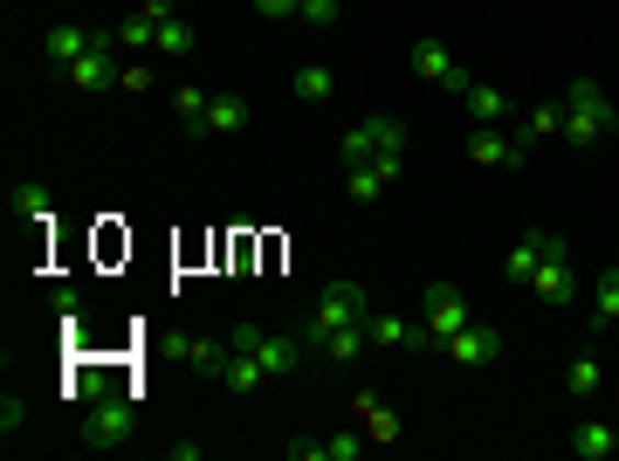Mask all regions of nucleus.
Here are the masks:
<instances>
[{
  "instance_id": "1",
  "label": "nucleus",
  "mask_w": 619,
  "mask_h": 461,
  "mask_svg": "<svg viewBox=\"0 0 619 461\" xmlns=\"http://www.w3.org/2000/svg\"><path fill=\"white\" fill-rule=\"evenodd\" d=\"M612 132H619V104L592 83V76H578V83L564 90V145L592 151V145H606Z\"/></svg>"
},
{
  "instance_id": "2",
  "label": "nucleus",
  "mask_w": 619,
  "mask_h": 461,
  "mask_svg": "<svg viewBox=\"0 0 619 461\" xmlns=\"http://www.w3.org/2000/svg\"><path fill=\"white\" fill-rule=\"evenodd\" d=\"M365 317H372L365 290H358L351 276H338V283H324V290H317V303H310L303 345H317V351H324V338H330V330H351V324H365Z\"/></svg>"
},
{
  "instance_id": "3",
  "label": "nucleus",
  "mask_w": 619,
  "mask_h": 461,
  "mask_svg": "<svg viewBox=\"0 0 619 461\" xmlns=\"http://www.w3.org/2000/svg\"><path fill=\"white\" fill-rule=\"evenodd\" d=\"M63 76H69L76 90H90V97L117 90V83H124V48H117V29H97V35H90V56H76Z\"/></svg>"
},
{
  "instance_id": "4",
  "label": "nucleus",
  "mask_w": 619,
  "mask_h": 461,
  "mask_svg": "<svg viewBox=\"0 0 619 461\" xmlns=\"http://www.w3.org/2000/svg\"><path fill=\"white\" fill-rule=\"evenodd\" d=\"M385 151H406V124H399V117H385V111H372V117H358L351 132L338 138V159H345V166H365V159H385Z\"/></svg>"
},
{
  "instance_id": "5",
  "label": "nucleus",
  "mask_w": 619,
  "mask_h": 461,
  "mask_svg": "<svg viewBox=\"0 0 619 461\" xmlns=\"http://www.w3.org/2000/svg\"><path fill=\"white\" fill-rule=\"evenodd\" d=\"M227 345H241V351H255V358H262V372H269V379H290V372L303 366V338H290V330L235 324V330H227Z\"/></svg>"
},
{
  "instance_id": "6",
  "label": "nucleus",
  "mask_w": 619,
  "mask_h": 461,
  "mask_svg": "<svg viewBox=\"0 0 619 461\" xmlns=\"http://www.w3.org/2000/svg\"><path fill=\"white\" fill-rule=\"evenodd\" d=\"M420 317H427V330H434V351H441L454 330H469V324H475L469 296H461L454 283H427V290H420Z\"/></svg>"
},
{
  "instance_id": "7",
  "label": "nucleus",
  "mask_w": 619,
  "mask_h": 461,
  "mask_svg": "<svg viewBox=\"0 0 619 461\" xmlns=\"http://www.w3.org/2000/svg\"><path fill=\"white\" fill-rule=\"evenodd\" d=\"M413 76H420V83H434V90H448V97H461V90L475 83V76L454 63V48H448L441 35H420V42H413Z\"/></svg>"
},
{
  "instance_id": "8",
  "label": "nucleus",
  "mask_w": 619,
  "mask_h": 461,
  "mask_svg": "<svg viewBox=\"0 0 619 461\" xmlns=\"http://www.w3.org/2000/svg\"><path fill=\"white\" fill-rule=\"evenodd\" d=\"M132 427H138V414H132V400L124 393H111V400H97L90 406V420H83V448H124L132 441Z\"/></svg>"
},
{
  "instance_id": "9",
  "label": "nucleus",
  "mask_w": 619,
  "mask_h": 461,
  "mask_svg": "<svg viewBox=\"0 0 619 461\" xmlns=\"http://www.w3.org/2000/svg\"><path fill=\"white\" fill-rule=\"evenodd\" d=\"M365 338H372L379 351H427V345H434V330H427V317L372 311V317H365Z\"/></svg>"
},
{
  "instance_id": "10",
  "label": "nucleus",
  "mask_w": 619,
  "mask_h": 461,
  "mask_svg": "<svg viewBox=\"0 0 619 461\" xmlns=\"http://www.w3.org/2000/svg\"><path fill=\"white\" fill-rule=\"evenodd\" d=\"M469 159L475 166H524L530 159V145L509 132V124H475V138H469Z\"/></svg>"
},
{
  "instance_id": "11",
  "label": "nucleus",
  "mask_w": 619,
  "mask_h": 461,
  "mask_svg": "<svg viewBox=\"0 0 619 461\" xmlns=\"http://www.w3.org/2000/svg\"><path fill=\"white\" fill-rule=\"evenodd\" d=\"M530 290L551 303V311H564V303L578 296V276H572V248L564 255H544V262H537V276H530Z\"/></svg>"
},
{
  "instance_id": "12",
  "label": "nucleus",
  "mask_w": 619,
  "mask_h": 461,
  "mask_svg": "<svg viewBox=\"0 0 619 461\" xmlns=\"http://www.w3.org/2000/svg\"><path fill=\"white\" fill-rule=\"evenodd\" d=\"M454 366H496L503 358V330H488V324H469V330H454V338L441 345Z\"/></svg>"
},
{
  "instance_id": "13",
  "label": "nucleus",
  "mask_w": 619,
  "mask_h": 461,
  "mask_svg": "<svg viewBox=\"0 0 619 461\" xmlns=\"http://www.w3.org/2000/svg\"><path fill=\"white\" fill-rule=\"evenodd\" d=\"M544 255H564V235H551V227H530V235L509 248V262H503V269H509V283H530Z\"/></svg>"
},
{
  "instance_id": "14",
  "label": "nucleus",
  "mask_w": 619,
  "mask_h": 461,
  "mask_svg": "<svg viewBox=\"0 0 619 461\" xmlns=\"http://www.w3.org/2000/svg\"><path fill=\"white\" fill-rule=\"evenodd\" d=\"M564 448H572L578 461H612L619 454V427L612 420H585V427L564 434Z\"/></svg>"
},
{
  "instance_id": "15",
  "label": "nucleus",
  "mask_w": 619,
  "mask_h": 461,
  "mask_svg": "<svg viewBox=\"0 0 619 461\" xmlns=\"http://www.w3.org/2000/svg\"><path fill=\"white\" fill-rule=\"evenodd\" d=\"M90 35H97V29H69V21H56V29L42 35V56L56 63V76H63L76 56H90Z\"/></svg>"
},
{
  "instance_id": "16",
  "label": "nucleus",
  "mask_w": 619,
  "mask_h": 461,
  "mask_svg": "<svg viewBox=\"0 0 619 461\" xmlns=\"http://www.w3.org/2000/svg\"><path fill=\"white\" fill-rule=\"evenodd\" d=\"M358 427L372 434V448H393V441H399V414H393L379 393H358Z\"/></svg>"
},
{
  "instance_id": "17",
  "label": "nucleus",
  "mask_w": 619,
  "mask_h": 461,
  "mask_svg": "<svg viewBox=\"0 0 619 461\" xmlns=\"http://www.w3.org/2000/svg\"><path fill=\"white\" fill-rule=\"evenodd\" d=\"M248 97H214L206 104V138H235V132H248Z\"/></svg>"
},
{
  "instance_id": "18",
  "label": "nucleus",
  "mask_w": 619,
  "mask_h": 461,
  "mask_svg": "<svg viewBox=\"0 0 619 461\" xmlns=\"http://www.w3.org/2000/svg\"><path fill=\"white\" fill-rule=\"evenodd\" d=\"M461 111H469L475 124H509V97L496 83H469L461 90Z\"/></svg>"
},
{
  "instance_id": "19",
  "label": "nucleus",
  "mask_w": 619,
  "mask_h": 461,
  "mask_svg": "<svg viewBox=\"0 0 619 461\" xmlns=\"http://www.w3.org/2000/svg\"><path fill=\"white\" fill-rule=\"evenodd\" d=\"M290 90H296V104H330V97H338V76H330V63H303Z\"/></svg>"
},
{
  "instance_id": "20",
  "label": "nucleus",
  "mask_w": 619,
  "mask_h": 461,
  "mask_svg": "<svg viewBox=\"0 0 619 461\" xmlns=\"http://www.w3.org/2000/svg\"><path fill=\"white\" fill-rule=\"evenodd\" d=\"M48 207H56V187H48V179H21L14 187V221H48Z\"/></svg>"
},
{
  "instance_id": "21",
  "label": "nucleus",
  "mask_w": 619,
  "mask_h": 461,
  "mask_svg": "<svg viewBox=\"0 0 619 461\" xmlns=\"http://www.w3.org/2000/svg\"><path fill=\"white\" fill-rule=\"evenodd\" d=\"M551 132H564V104H530L524 117H516V138H524V145L551 138Z\"/></svg>"
},
{
  "instance_id": "22",
  "label": "nucleus",
  "mask_w": 619,
  "mask_h": 461,
  "mask_svg": "<svg viewBox=\"0 0 619 461\" xmlns=\"http://www.w3.org/2000/svg\"><path fill=\"white\" fill-rule=\"evenodd\" d=\"M599 386H606V366H599V358H572V372H564V393H572V400H599Z\"/></svg>"
},
{
  "instance_id": "23",
  "label": "nucleus",
  "mask_w": 619,
  "mask_h": 461,
  "mask_svg": "<svg viewBox=\"0 0 619 461\" xmlns=\"http://www.w3.org/2000/svg\"><path fill=\"white\" fill-rule=\"evenodd\" d=\"M179 358H187L193 372L221 379V366H227V338H193V345H179Z\"/></svg>"
},
{
  "instance_id": "24",
  "label": "nucleus",
  "mask_w": 619,
  "mask_h": 461,
  "mask_svg": "<svg viewBox=\"0 0 619 461\" xmlns=\"http://www.w3.org/2000/svg\"><path fill=\"white\" fill-rule=\"evenodd\" d=\"M117 48H124V56H145V48H159V21L124 14V21H117Z\"/></svg>"
},
{
  "instance_id": "25",
  "label": "nucleus",
  "mask_w": 619,
  "mask_h": 461,
  "mask_svg": "<svg viewBox=\"0 0 619 461\" xmlns=\"http://www.w3.org/2000/svg\"><path fill=\"white\" fill-rule=\"evenodd\" d=\"M206 104H214V97H206V90H179L172 97V111H179V132H193V138H206Z\"/></svg>"
},
{
  "instance_id": "26",
  "label": "nucleus",
  "mask_w": 619,
  "mask_h": 461,
  "mask_svg": "<svg viewBox=\"0 0 619 461\" xmlns=\"http://www.w3.org/2000/svg\"><path fill=\"white\" fill-rule=\"evenodd\" d=\"M345 193L358 200V207H372V200L385 193V172H379L372 159H365V166H345Z\"/></svg>"
},
{
  "instance_id": "27",
  "label": "nucleus",
  "mask_w": 619,
  "mask_h": 461,
  "mask_svg": "<svg viewBox=\"0 0 619 461\" xmlns=\"http://www.w3.org/2000/svg\"><path fill=\"white\" fill-rule=\"evenodd\" d=\"M324 351L338 358V366H351V358H365V351H372V338H365V324H351V330H330Z\"/></svg>"
},
{
  "instance_id": "28",
  "label": "nucleus",
  "mask_w": 619,
  "mask_h": 461,
  "mask_svg": "<svg viewBox=\"0 0 619 461\" xmlns=\"http://www.w3.org/2000/svg\"><path fill=\"white\" fill-rule=\"evenodd\" d=\"M592 317H599V324H619V269H606L599 283H592Z\"/></svg>"
},
{
  "instance_id": "29",
  "label": "nucleus",
  "mask_w": 619,
  "mask_h": 461,
  "mask_svg": "<svg viewBox=\"0 0 619 461\" xmlns=\"http://www.w3.org/2000/svg\"><path fill=\"white\" fill-rule=\"evenodd\" d=\"M200 35H193V21H179V14H166L159 21V56H187Z\"/></svg>"
},
{
  "instance_id": "30",
  "label": "nucleus",
  "mask_w": 619,
  "mask_h": 461,
  "mask_svg": "<svg viewBox=\"0 0 619 461\" xmlns=\"http://www.w3.org/2000/svg\"><path fill=\"white\" fill-rule=\"evenodd\" d=\"M365 448H372V434L365 427H345V434H330V441H324V461H358Z\"/></svg>"
},
{
  "instance_id": "31",
  "label": "nucleus",
  "mask_w": 619,
  "mask_h": 461,
  "mask_svg": "<svg viewBox=\"0 0 619 461\" xmlns=\"http://www.w3.org/2000/svg\"><path fill=\"white\" fill-rule=\"evenodd\" d=\"M296 21H310V29H338V21H345V0H303Z\"/></svg>"
},
{
  "instance_id": "32",
  "label": "nucleus",
  "mask_w": 619,
  "mask_h": 461,
  "mask_svg": "<svg viewBox=\"0 0 619 461\" xmlns=\"http://www.w3.org/2000/svg\"><path fill=\"white\" fill-rule=\"evenodd\" d=\"M14 427H29V400H21V393L0 400V434H14Z\"/></svg>"
},
{
  "instance_id": "33",
  "label": "nucleus",
  "mask_w": 619,
  "mask_h": 461,
  "mask_svg": "<svg viewBox=\"0 0 619 461\" xmlns=\"http://www.w3.org/2000/svg\"><path fill=\"white\" fill-rule=\"evenodd\" d=\"M124 97H145L151 90V63H124V83H117Z\"/></svg>"
},
{
  "instance_id": "34",
  "label": "nucleus",
  "mask_w": 619,
  "mask_h": 461,
  "mask_svg": "<svg viewBox=\"0 0 619 461\" xmlns=\"http://www.w3.org/2000/svg\"><path fill=\"white\" fill-rule=\"evenodd\" d=\"M248 8H255V14H262V21H290V14L303 8V0H248Z\"/></svg>"
},
{
  "instance_id": "35",
  "label": "nucleus",
  "mask_w": 619,
  "mask_h": 461,
  "mask_svg": "<svg viewBox=\"0 0 619 461\" xmlns=\"http://www.w3.org/2000/svg\"><path fill=\"white\" fill-rule=\"evenodd\" d=\"M138 14H145V21H166V14H172V0H138Z\"/></svg>"
}]
</instances>
